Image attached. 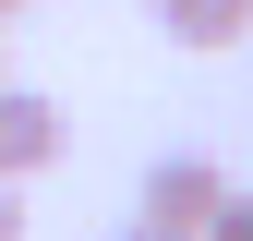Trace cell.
<instances>
[{"instance_id":"obj_1","label":"cell","mask_w":253,"mask_h":241,"mask_svg":"<svg viewBox=\"0 0 253 241\" xmlns=\"http://www.w3.org/2000/svg\"><path fill=\"white\" fill-rule=\"evenodd\" d=\"M73 157V120H60V97H37V84H0V181H37V169H60Z\"/></svg>"},{"instance_id":"obj_2","label":"cell","mask_w":253,"mask_h":241,"mask_svg":"<svg viewBox=\"0 0 253 241\" xmlns=\"http://www.w3.org/2000/svg\"><path fill=\"white\" fill-rule=\"evenodd\" d=\"M217 193H229V169L193 157V145H169V157L145 169V229H205V217H217Z\"/></svg>"},{"instance_id":"obj_3","label":"cell","mask_w":253,"mask_h":241,"mask_svg":"<svg viewBox=\"0 0 253 241\" xmlns=\"http://www.w3.org/2000/svg\"><path fill=\"white\" fill-rule=\"evenodd\" d=\"M145 12H157V37H169V48H241L253 37V0H145Z\"/></svg>"},{"instance_id":"obj_4","label":"cell","mask_w":253,"mask_h":241,"mask_svg":"<svg viewBox=\"0 0 253 241\" xmlns=\"http://www.w3.org/2000/svg\"><path fill=\"white\" fill-rule=\"evenodd\" d=\"M193 241H253V193H241V181H229V193H217V217H205Z\"/></svg>"},{"instance_id":"obj_5","label":"cell","mask_w":253,"mask_h":241,"mask_svg":"<svg viewBox=\"0 0 253 241\" xmlns=\"http://www.w3.org/2000/svg\"><path fill=\"white\" fill-rule=\"evenodd\" d=\"M0 241H24V193H12V181H0Z\"/></svg>"},{"instance_id":"obj_6","label":"cell","mask_w":253,"mask_h":241,"mask_svg":"<svg viewBox=\"0 0 253 241\" xmlns=\"http://www.w3.org/2000/svg\"><path fill=\"white\" fill-rule=\"evenodd\" d=\"M121 241H193V229H145V217H133V229H121Z\"/></svg>"},{"instance_id":"obj_7","label":"cell","mask_w":253,"mask_h":241,"mask_svg":"<svg viewBox=\"0 0 253 241\" xmlns=\"http://www.w3.org/2000/svg\"><path fill=\"white\" fill-rule=\"evenodd\" d=\"M0 84H12V24H0Z\"/></svg>"},{"instance_id":"obj_8","label":"cell","mask_w":253,"mask_h":241,"mask_svg":"<svg viewBox=\"0 0 253 241\" xmlns=\"http://www.w3.org/2000/svg\"><path fill=\"white\" fill-rule=\"evenodd\" d=\"M12 12H24V0H0V24H12Z\"/></svg>"}]
</instances>
